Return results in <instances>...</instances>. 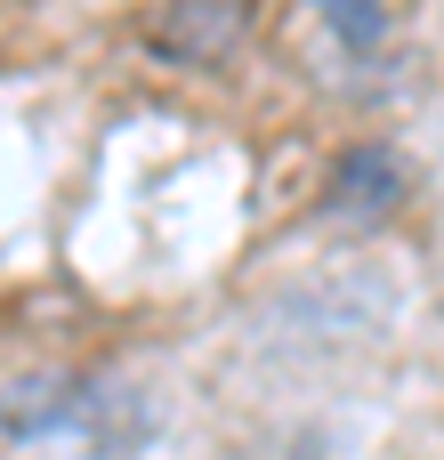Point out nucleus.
Instances as JSON below:
<instances>
[{"label":"nucleus","mask_w":444,"mask_h":460,"mask_svg":"<svg viewBox=\"0 0 444 460\" xmlns=\"http://www.w3.org/2000/svg\"><path fill=\"white\" fill-rule=\"evenodd\" d=\"M307 8L340 32V49H348V57H372V49L388 40V8H380V0H307Z\"/></svg>","instance_id":"f257e3e1"}]
</instances>
